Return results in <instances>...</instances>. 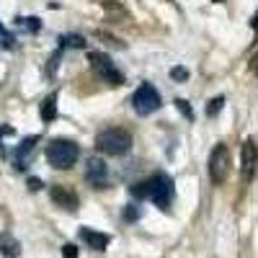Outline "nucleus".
<instances>
[{
	"mask_svg": "<svg viewBox=\"0 0 258 258\" xmlns=\"http://www.w3.org/2000/svg\"><path fill=\"white\" fill-rule=\"evenodd\" d=\"M88 62H91L93 73H96L103 83H109V85H121V83H124L121 70H116V64L111 62L109 54H103V52H88Z\"/></svg>",
	"mask_w": 258,
	"mask_h": 258,
	"instance_id": "nucleus-6",
	"label": "nucleus"
},
{
	"mask_svg": "<svg viewBox=\"0 0 258 258\" xmlns=\"http://www.w3.org/2000/svg\"><path fill=\"white\" fill-rule=\"evenodd\" d=\"M36 142H39V137L34 135V137H26L24 142L18 145V153H16V168H24V160L34 153V147H36Z\"/></svg>",
	"mask_w": 258,
	"mask_h": 258,
	"instance_id": "nucleus-12",
	"label": "nucleus"
},
{
	"mask_svg": "<svg viewBox=\"0 0 258 258\" xmlns=\"http://www.w3.org/2000/svg\"><path fill=\"white\" fill-rule=\"evenodd\" d=\"M59 44L62 47H73V49H83L85 47V39L78 36V34H64V36H59Z\"/></svg>",
	"mask_w": 258,
	"mask_h": 258,
	"instance_id": "nucleus-15",
	"label": "nucleus"
},
{
	"mask_svg": "<svg viewBox=\"0 0 258 258\" xmlns=\"http://www.w3.org/2000/svg\"><path fill=\"white\" fill-rule=\"evenodd\" d=\"M41 119L44 121H54L57 119V93H49L41 101Z\"/></svg>",
	"mask_w": 258,
	"mask_h": 258,
	"instance_id": "nucleus-13",
	"label": "nucleus"
},
{
	"mask_svg": "<svg viewBox=\"0 0 258 258\" xmlns=\"http://www.w3.org/2000/svg\"><path fill=\"white\" fill-rule=\"evenodd\" d=\"M222 106H225V96H214V98L207 103V116H209V119L217 116V114L222 111Z\"/></svg>",
	"mask_w": 258,
	"mask_h": 258,
	"instance_id": "nucleus-16",
	"label": "nucleus"
},
{
	"mask_svg": "<svg viewBox=\"0 0 258 258\" xmlns=\"http://www.w3.org/2000/svg\"><path fill=\"white\" fill-rule=\"evenodd\" d=\"M80 158V147L73 140H52L47 145V163L57 170H68L78 163Z\"/></svg>",
	"mask_w": 258,
	"mask_h": 258,
	"instance_id": "nucleus-2",
	"label": "nucleus"
},
{
	"mask_svg": "<svg viewBox=\"0 0 258 258\" xmlns=\"http://www.w3.org/2000/svg\"><path fill=\"white\" fill-rule=\"evenodd\" d=\"M62 255H64V258H78V248H75L73 243L62 245Z\"/></svg>",
	"mask_w": 258,
	"mask_h": 258,
	"instance_id": "nucleus-22",
	"label": "nucleus"
},
{
	"mask_svg": "<svg viewBox=\"0 0 258 258\" xmlns=\"http://www.w3.org/2000/svg\"><path fill=\"white\" fill-rule=\"evenodd\" d=\"M49 197H52V202H54L57 207L70 209V212H75L78 204H80L78 194H75L73 188H68V186H52V188H49Z\"/></svg>",
	"mask_w": 258,
	"mask_h": 258,
	"instance_id": "nucleus-9",
	"label": "nucleus"
},
{
	"mask_svg": "<svg viewBox=\"0 0 258 258\" xmlns=\"http://www.w3.org/2000/svg\"><path fill=\"white\" fill-rule=\"evenodd\" d=\"M18 26H24V29H29V31L34 34V31H39V29H41V21H39V18H34V16H29V18H18Z\"/></svg>",
	"mask_w": 258,
	"mask_h": 258,
	"instance_id": "nucleus-17",
	"label": "nucleus"
},
{
	"mask_svg": "<svg viewBox=\"0 0 258 258\" xmlns=\"http://www.w3.org/2000/svg\"><path fill=\"white\" fill-rule=\"evenodd\" d=\"M170 78L178 80V83H186L188 80V70L186 68H173V70H170Z\"/></svg>",
	"mask_w": 258,
	"mask_h": 258,
	"instance_id": "nucleus-21",
	"label": "nucleus"
},
{
	"mask_svg": "<svg viewBox=\"0 0 258 258\" xmlns=\"http://www.w3.org/2000/svg\"><path fill=\"white\" fill-rule=\"evenodd\" d=\"M85 181H88L93 188H106V183H109V165H106L101 158H88V165H85Z\"/></svg>",
	"mask_w": 258,
	"mask_h": 258,
	"instance_id": "nucleus-7",
	"label": "nucleus"
},
{
	"mask_svg": "<svg viewBox=\"0 0 258 258\" xmlns=\"http://www.w3.org/2000/svg\"><path fill=\"white\" fill-rule=\"evenodd\" d=\"M96 36H98V39H103L106 44L116 47V49H124V44H121V41H119V39H114V36H109V34H103V31H96Z\"/></svg>",
	"mask_w": 258,
	"mask_h": 258,
	"instance_id": "nucleus-20",
	"label": "nucleus"
},
{
	"mask_svg": "<svg viewBox=\"0 0 258 258\" xmlns=\"http://www.w3.org/2000/svg\"><path fill=\"white\" fill-rule=\"evenodd\" d=\"M160 106H163V98H160V93H158L155 85H150V83H142L140 88L132 93V109H135L140 116L155 114Z\"/></svg>",
	"mask_w": 258,
	"mask_h": 258,
	"instance_id": "nucleus-5",
	"label": "nucleus"
},
{
	"mask_svg": "<svg viewBox=\"0 0 258 258\" xmlns=\"http://www.w3.org/2000/svg\"><path fill=\"white\" fill-rule=\"evenodd\" d=\"M250 29H253V31H258V13L250 18Z\"/></svg>",
	"mask_w": 258,
	"mask_h": 258,
	"instance_id": "nucleus-24",
	"label": "nucleus"
},
{
	"mask_svg": "<svg viewBox=\"0 0 258 258\" xmlns=\"http://www.w3.org/2000/svg\"><path fill=\"white\" fill-rule=\"evenodd\" d=\"M243 181L248 183L253 176H255V168H258V145L253 140H245L243 142Z\"/></svg>",
	"mask_w": 258,
	"mask_h": 258,
	"instance_id": "nucleus-8",
	"label": "nucleus"
},
{
	"mask_svg": "<svg viewBox=\"0 0 258 258\" xmlns=\"http://www.w3.org/2000/svg\"><path fill=\"white\" fill-rule=\"evenodd\" d=\"M103 11H106V16H109L111 24H121V21H126V11L119 3H103Z\"/></svg>",
	"mask_w": 258,
	"mask_h": 258,
	"instance_id": "nucleus-14",
	"label": "nucleus"
},
{
	"mask_svg": "<svg viewBox=\"0 0 258 258\" xmlns=\"http://www.w3.org/2000/svg\"><path fill=\"white\" fill-rule=\"evenodd\" d=\"M230 168H232V155H230V147L227 145H214V150L209 153V178L212 183L222 186L230 176Z\"/></svg>",
	"mask_w": 258,
	"mask_h": 258,
	"instance_id": "nucleus-4",
	"label": "nucleus"
},
{
	"mask_svg": "<svg viewBox=\"0 0 258 258\" xmlns=\"http://www.w3.org/2000/svg\"><path fill=\"white\" fill-rule=\"evenodd\" d=\"M176 109H178V111H181L188 121H194V109H191V106H188L183 98H176Z\"/></svg>",
	"mask_w": 258,
	"mask_h": 258,
	"instance_id": "nucleus-19",
	"label": "nucleus"
},
{
	"mask_svg": "<svg viewBox=\"0 0 258 258\" xmlns=\"http://www.w3.org/2000/svg\"><path fill=\"white\" fill-rule=\"evenodd\" d=\"M80 240L93 248V250H106L111 243V235H106V232H98V230H91V227H80Z\"/></svg>",
	"mask_w": 258,
	"mask_h": 258,
	"instance_id": "nucleus-10",
	"label": "nucleus"
},
{
	"mask_svg": "<svg viewBox=\"0 0 258 258\" xmlns=\"http://www.w3.org/2000/svg\"><path fill=\"white\" fill-rule=\"evenodd\" d=\"M145 186H147V199L163 212H168L170 202H173V178L165 173H155L153 178L145 181Z\"/></svg>",
	"mask_w": 258,
	"mask_h": 258,
	"instance_id": "nucleus-3",
	"label": "nucleus"
},
{
	"mask_svg": "<svg viewBox=\"0 0 258 258\" xmlns=\"http://www.w3.org/2000/svg\"><path fill=\"white\" fill-rule=\"evenodd\" d=\"M96 147L101 150V153L111 155V158L126 155L129 147H132V135H129L126 129H121V126H109V129H103V132H98Z\"/></svg>",
	"mask_w": 258,
	"mask_h": 258,
	"instance_id": "nucleus-1",
	"label": "nucleus"
},
{
	"mask_svg": "<svg viewBox=\"0 0 258 258\" xmlns=\"http://www.w3.org/2000/svg\"><path fill=\"white\" fill-rule=\"evenodd\" d=\"M41 186H44V183H41L39 178H29V188H31V191H39Z\"/></svg>",
	"mask_w": 258,
	"mask_h": 258,
	"instance_id": "nucleus-23",
	"label": "nucleus"
},
{
	"mask_svg": "<svg viewBox=\"0 0 258 258\" xmlns=\"http://www.w3.org/2000/svg\"><path fill=\"white\" fill-rule=\"evenodd\" d=\"M121 217H124V222H137L140 220V209L135 204H126L124 212H121Z\"/></svg>",
	"mask_w": 258,
	"mask_h": 258,
	"instance_id": "nucleus-18",
	"label": "nucleus"
},
{
	"mask_svg": "<svg viewBox=\"0 0 258 258\" xmlns=\"http://www.w3.org/2000/svg\"><path fill=\"white\" fill-rule=\"evenodd\" d=\"M0 253L8 255V258H16V255H21V243L13 238V235L3 232L0 235Z\"/></svg>",
	"mask_w": 258,
	"mask_h": 258,
	"instance_id": "nucleus-11",
	"label": "nucleus"
}]
</instances>
